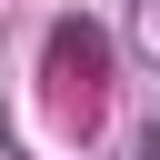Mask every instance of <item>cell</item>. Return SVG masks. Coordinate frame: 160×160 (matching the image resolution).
<instances>
[{"instance_id":"obj_1","label":"cell","mask_w":160,"mask_h":160,"mask_svg":"<svg viewBox=\"0 0 160 160\" xmlns=\"http://www.w3.org/2000/svg\"><path fill=\"white\" fill-rule=\"evenodd\" d=\"M40 80H50V110H60L70 130H90L100 100H110V30H100V20H50Z\"/></svg>"},{"instance_id":"obj_3","label":"cell","mask_w":160,"mask_h":160,"mask_svg":"<svg viewBox=\"0 0 160 160\" xmlns=\"http://www.w3.org/2000/svg\"><path fill=\"white\" fill-rule=\"evenodd\" d=\"M140 160H160V140H140Z\"/></svg>"},{"instance_id":"obj_2","label":"cell","mask_w":160,"mask_h":160,"mask_svg":"<svg viewBox=\"0 0 160 160\" xmlns=\"http://www.w3.org/2000/svg\"><path fill=\"white\" fill-rule=\"evenodd\" d=\"M130 40H140V50L160 60V0H130Z\"/></svg>"}]
</instances>
